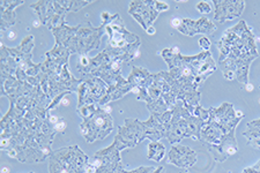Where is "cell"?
<instances>
[{"mask_svg": "<svg viewBox=\"0 0 260 173\" xmlns=\"http://www.w3.org/2000/svg\"><path fill=\"white\" fill-rule=\"evenodd\" d=\"M132 86L128 83L127 80L121 78L118 82L114 86L109 87L107 95L103 97V99L99 103L101 107H104V105H108L110 102H114V100L120 99L121 97H124L127 92L132 91Z\"/></svg>", "mask_w": 260, "mask_h": 173, "instance_id": "e0dca14e", "label": "cell"}, {"mask_svg": "<svg viewBox=\"0 0 260 173\" xmlns=\"http://www.w3.org/2000/svg\"><path fill=\"white\" fill-rule=\"evenodd\" d=\"M154 171H155V167L153 166H140L131 171H126L123 168L119 173H153Z\"/></svg>", "mask_w": 260, "mask_h": 173, "instance_id": "ffe728a7", "label": "cell"}, {"mask_svg": "<svg viewBox=\"0 0 260 173\" xmlns=\"http://www.w3.org/2000/svg\"><path fill=\"white\" fill-rule=\"evenodd\" d=\"M154 7L155 10H156L158 13H161V12H167L169 11V4H167L165 2H156V0H154Z\"/></svg>", "mask_w": 260, "mask_h": 173, "instance_id": "44dd1931", "label": "cell"}, {"mask_svg": "<svg viewBox=\"0 0 260 173\" xmlns=\"http://www.w3.org/2000/svg\"><path fill=\"white\" fill-rule=\"evenodd\" d=\"M177 30L186 36H194L198 35V33L211 35L212 32L216 30V26L211 20L203 16V18H200L197 21L190 19H182V23H180Z\"/></svg>", "mask_w": 260, "mask_h": 173, "instance_id": "5bb4252c", "label": "cell"}, {"mask_svg": "<svg viewBox=\"0 0 260 173\" xmlns=\"http://www.w3.org/2000/svg\"><path fill=\"white\" fill-rule=\"evenodd\" d=\"M259 88H260V86H259Z\"/></svg>", "mask_w": 260, "mask_h": 173, "instance_id": "4dcf8cb0", "label": "cell"}, {"mask_svg": "<svg viewBox=\"0 0 260 173\" xmlns=\"http://www.w3.org/2000/svg\"><path fill=\"white\" fill-rule=\"evenodd\" d=\"M102 21L109 36V45L115 49L123 50L133 60L139 57L141 41L136 33L127 30L118 13L110 14L104 12L102 13Z\"/></svg>", "mask_w": 260, "mask_h": 173, "instance_id": "5b68a950", "label": "cell"}, {"mask_svg": "<svg viewBox=\"0 0 260 173\" xmlns=\"http://www.w3.org/2000/svg\"><path fill=\"white\" fill-rule=\"evenodd\" d=\"M245 87H246V90H247V91H252V90H253V86H252V84L247 83V84H245Z\"/></svg>", "mask_w": 260, "mask_h": 173, "instance_id": "83f0119b", "label": "cell"}, {"mask_svg": "<svg viewBox=\"0 0 260 173\" xmlns=\"http://www.w3.org/2000/svg\"><path fill=\"white\" fill-rule=\"evenodd\" d=\"M54 128H56L57 133L58 132H62L66 128V122L64 121V119H61V118H59V120H58V122L56 125H54Z\"/></svg>", "mask_w": 260, "mask_h": 173, "instance_id": "cb8c5ba5", "label": "cell"}, {"mask_svg": "<svg viewBox=\"0 0 260 173\" xmlns=\"http://www.w3.org/2000/svg\"><path fill=\"white\" fill-rule=\"evenodd\" d=\"M81 83L79 84L77 94H78V109L89 104H99L103 97L107 95L108 84L95 77L82 78Z\"/></svg>", "mask_w": 260, "mask_h": 173, "instance_id": "9c48e42d", "label": "cell"}, {"mask_svg": "<svg viewBox=\"0 0 260 173\" xmlns=\"http://www.w3.org/2000/svg\"><path fill=\"white\" fill-rule=\"evenodd\" d=\"M80 130L88 143L104 140L114 130V120L110 113L100 105L90 116L83 118Z\"/></svg>", "mask_w": 260, "mask_h": 173, "instance_id": "52a82bcc", "label": "cell"}, {"mask_svg": "<svg viewBox=\"0 0 260 173\" xmlns=\"http://www.w3.org/2000/svg\"><path fill=\"white\" fill-rule=\"evenodd\" d=\"M49 173H85L89 157L78 146L52 151L49 156Z\"/></svg>", "mask_w": 260, "mask_h": 173, "instance_id": "8992f818", "label": "cell"}, {"mask_svg": "<svg viewBox=\"0 0 260 173\" xmlns=\"http://www.w3.org/2000/svg\"><path fill=\"white\" fill-rule=\"evenodd\" d=\"M7 172H8V168L4 167V168H3V173H7Z\"/></svg>", "mask_w": 260, "mask_h": 173, "instance_id": "f1b7e54d", "label": "cell"}, {"mask_svg": "<svg viewBox=\"0 0 260 173\" xmlns=\"http://www.w3.org/2000/svg\"><path fill=\"white\" fill-rule=\"evenodd\" d=\"M128 14H131L133 19L146 31L149 27L153 26L160 13L155 10L154 0H134L129 3Z\"/></svg>", "mask_w": 260, "mask_h": 173, "instance_id": "8fae6325", "label": "cell"}, {"mask_svg": "<svg viewBox=\"0 0 260 173\" xmlns=\"http://www.w3.org/2000/svg\"><path fill=\"white\" fill-rule=\"evenodd\" d=\"M49 110H24L10 105L2 118V151L21 163L44 162L51 155L57 130Z\"/></svg>", "mask_w": 260, "mask_h": 173, "instance_id": "6da1fadb", "label": "cell"}, {"mask_svg": "<svg viewBox=\"0 0 260 173\" xmlns=\"http://www.w3.org/2000/svg\"><path fill=\"white\" fill-rule=\"evenodd\" d=\"M89 164L95 168V173H119L123 170L120 151L112 143L106 149L96 151L94 157L89 158Z\"/></svg>", "mask_w": 260, "mask_h": 173, "instance_id": "30bf717a", "label": "cell"}, {"mask_svg": "<svg viewBox=\"0 0 260 173\" xmlns=\"http://www.w3.org/2000/svg\"><path fill=\"white\" fill-rule=\"evenodd\" d=\"M23 0H3L2 5V31L7 30L8 28L16 23V15L14 10L18 6L22 5Z\"/></svg>", "mask_w": 260, "mask_h": 173, "instance_id": "2e32d148", "label": "cell"}, {"mask_svg": "<svg viewBox=\"0 0 260 173\" xmlns=\"http://www.w3.org/2000/svg\"><path fill=\"white\" fill-rule=\"evenodd\" d=\"M199 44L201 46V49H203V51H209V50H211L212 43H211V41L208 40V37H206V36L201 37V39L199 40Z\"/></svg>", "mask_w": 260, "mask_h": 173, "instance_id": "7402d4cb", "label": "cell"}, {"mask_svg": "<svg viewBox=\"0 0 260 173\" xmlns=\"http://www.w3.org/2000/svg\"><path fill=\"white\" fill-rule=\"evenodd\" d=\"M246 126H250V127H254V128L260 129V118H259V119H255V120L247 122Z\"/></svg>", "mask_w": 260, "mask_h": 173, "instance_id": "d4e9b609", "label": "cell"}, {"mask_svg": "<svg viewBox=\"0 0 260 173\" xmlns=\"http://www.w3.org/2000/svg\"><path fill=\"white\" fill-rule=\"evenodd\" d=\"M146 32H147V33H148V35H150V36H152V35H155V32H156V29H155V28H154V26H152V27H149L148 29H147V30H146Z\"/></svg>", "mask_w": 260, "mask_h": 173, "instance_id": "4316f807", "label": "cell"}, {"mask_svg": "<svg viewBox=\"0 0 260 173\" xmlns=\"http://www.w3.org/2000/svg\"><path fill=\"white\" fill-rule=\"evenodd\" d=\"M198 156L194 150L183 145H174L168 154V163L180 168H190L194 165Z\"/></svg>", "mask_w": 260, "mask_h": 173, "instance_id": "4fadbf2b", "label": "cell"}, {"mask_svg": "<svg viewBox=\"0 0 260 173\" xmlns=\"http://www.w3.org/2000/svg\"><path fill=\"white\" fill-rule=\"evenodd\" d=\"M104 30L106 27L103 24L95 28L91 26L89 21H86L78 24L77 27H69L66 23L51 31L53 32L56 44L65 46L72 54L77 53L82 57L100 48Z\"/></svg>", "mask_w": 260, "mask_h": 173, "instance_id": "3957f363", "label": "cell"}, {"mask_svg": "<svg viewBox=\"0 0 260 173\" xmlns=\"http://www.w3.org/2000/svg\"><path fill=\"white\" fill-rule=\"evenodd\" d=\"M243 173H260V160H258L253 166L246 167Z\"/></svg>", "mask_w": 260, "mask_h": 173, "instance_id": "603a6c76", "label": "cell"}, {"mask_svg": "<svg viewBox=\"0 0 260 173\" xmlns=\"http://www.w3.org/2000/svg\"><path fill=\"white\" fill-rule=\"evenodd\" d=\"M180 23H182V19H173V20H171V26H173L176 29L179 28Z\"/></svg>", "mask_w": 260, "mask_h": 173, "instance_id": "484cf974", "label": "cell"}, {"mask_svg": "<svg viewBox=\"0 0 260 173\" xmlns=\"http://www.w3.org/2000/svg\"><path fill=\"white\" fill-rule=\"evenodd\" d=\"M171 111H173V118L167 134L170 145H177L186 137H190L192 140H200L201 129L204 126L201 118L192 116L187 111L183 100H177Z\"/></svg>", "mask_w": 260, "mask_h": 173, "instance_id": "277c9868", "label": "cell"}, {"mask_svg": "<svg viewBox=\"0 0 260 173\" xmlns=\"http://www.w3.org/2000/svg\"><path fill=\"white\" fill-rule=\"evenodd\" d=\"M154 80V74L149 73L146 68L142 67H132L131 74L128 75L127 81L133 88H138V89H148V87L152 84ZM132 88V89H133Z\"/></svg>", "mask_w": 260, "mask_h": 173, "instance_id": "9a60e30c", "label": "cell"}, {"mask_svg": "<svg viewBox=\"0 0 260 173\" xmlns=\"http://www.w3.org/2000/svg\"><path fill=\"white\" fill-rule=\"evenodd\" d=\"M146 139H148V136H147L144 121L134 119V118H127L125 119L124 125L118 127V133L112 143L117 147V149L121 151L137 147Z\"/></svg>", "mask_w": 260, "mask_h": 173, "instance_id": "ba28073f", "label": "cell"}, {"mask_svg": "<svg viewBox=\"0 0 260 173\" xmlns=\"http://www.w3.org/2000/svg\"><path fill=\"white\" fill-rule=\"evenodd\" d=\"M167 149L160 141H152L147 149V158L155 163H160L166 157Z\"/></svg>", "mask_w": 260, "mask_h": 173, "instance_id": "ac0fdd59", "label": "cell"}, {"mask_svg": "<svg viewBox=\"0 0 260 173\" xmlns=\"http://www.w3.org/2000/svg\"><path fill=\"white\" fill-rule=\"evenodd\" d=\"M196 8H197V11L199 12V13L205 14V15L209 14L212 12V6L206 2H198Z\"/></svg>", "mask_w": 260, "mask_h": 173, "instance_id": "d6986e66", "label": "cell"}, {"mask_svg": "<svg viewBox=\"0 0 260 173\" xmlns=\"http://www.w3.org/2000/svg\"><path fill=\"white\" fill-rule=\"evenodd\" d=\"M213 4L214 19L220 23L240 18L245 8V2L242 0H213Z\"/></svg>", "mask_w": 260, "mask_h": 173, "instance_id": "7c38bea8", "label": "cell"}, {"mask_svg": "<svg viewBox=\"0 0 260 173\" xmlns=\"http://www.w3.org/2000/svg\"><path fill=\"white\" fill-rule=\"evenodd\" d=\"M220 51L219 66L227 80H237L242 84L249 83L250 66L259 57L254 35L245 21L225 30L216 43Z\"/></svg>", "mask_w": 260, "mask_h": 173, "instance_id": "7a4b0ae2", "label": "cell"}, {"mask_svg": "<svg viewBox=\"0 0 260 173\" xmlns=\"http://www.w3.org/2000/svg\"><path fill=\"white\" fill-rule=\"evenodd\" d=\"M30 173H34V172H30Z\"/></svg>", "mask_w": 260, "mask_h": 173, "instance_id": "f546056e", "label": "cell"}]
</instances>
